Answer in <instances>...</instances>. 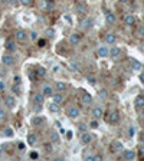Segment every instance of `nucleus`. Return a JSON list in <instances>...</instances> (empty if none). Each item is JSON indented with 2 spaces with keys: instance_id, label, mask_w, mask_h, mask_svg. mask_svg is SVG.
Wrapping results in <instances>:
<instances>
[{
  "instance_id": "16",
  "label": "nucleus",
  "mask_w": 144,
  "mask_h": 161,
  "mask_svg": "<svg viewBox=\"0 0 144 161\" xmlns=\"http://www.w3.org/2000/svg\"><path fill=\"white\" fill-rule=\"evenodd\" d=\"M42 94H43V96H45V98H49V96H52V95H53V88H52V86H49V85H46V86H43Z\"/></svg>"
},
{
  "instance_id": "49",
  "label": "nucleus",
  "mask_w": 144,
  "mask_h": 161,
  "mask_svg": "<svg viewBox=\"0 0 144 161\" xmlns=\"http://www.w3.org/2000/svg\"><path fill=\"white\" fill-rule=\"evenodd\" d=\"M5 88H6L5 82H3V81H0V91H2V92H3V91H5Z\"/></svg>"
},
{
  "instance_id": "50",
  "label": "nucleus",
  "mask_w": 144,
  "mask_h": 161,
  "mask_svg": "<svg viewBox=\"0 0 144 161\" xmlns=\"http://www.w3.org/2000/svg\"><path fill=\"white\" fill-rule=\"evenodd\" d=\"M5 134H6V135H9V137H10V135H13V131H12V129H10V128H9V129H6V131H5Z\"/></svg>"
},
{
  "instance_id": "15",
  "label": "nucleus",
  "mask_w": 144,
  "mask_h": 161,
  "mask_svg": "<svg viewBox=\"0 0 144 161\" xmlns=\"http://www.w3.org/2000/svg\"><path fill=\"white\" fill-rule=\"evenodd\" d=\"M115 42H117V38H115L114 33H107L105 35V43L107 45H114Z\"/></svg>"
},
{
  "instance_id": "8",
  "label": "nucleus",
  "mask_w": 144,
  "mask_h": 161,
  "mask_svg": "<svg viewBox=\"0 0 144 161\" xmlns=\"http://www.w3.org/2000/svg\"><path fill=\"white\" fill-rule=\"evenodd\" d=\"M5 48H6V51H7L9 53H13V52L16 51V48H18V46H16V42H15L13 39H7V40H6V46H5Z\"/></svg>"
},
{
  "instance_id": "18",
  "label": "nucleus",
  "mask_w": 144,
  "mask_h": 161,
  "mask_svg": "<svg viewBox=\"0 0 144 161\" xmlns=\"http://www.w3.org/2000/svg\"><path fill=\"white\" fill-rule=\"evenodd\" d=\"M120 55H121V49H120V48L114 46V48H111V49H110V56H111V58H114V59H115V58H118Z\"/></svg>"
},
{
  "instance_id": "29",
  "label": "nucleus",
  "mask_w": 144,
  "mask_h": 161,
  "mask_svg": "<svg viewBox=\"0 0 144 161\" xmlns=\"http://www.w3.org/2000/svg\"><path fill=\"white\" fill-rule=\"evenodd\" d=\"M76 9H78L79 13L87 12V3H78V5H76Z\"/></svg>"
},
{
  "instance_id": "34",
  "label": "nucleus",
  "mask_w": 144,
  "mask_h": 161,
  "mask_svg": "<svg viewBox=\"0 0 144 161\" xmlns=\"http://www.w3.org/2000/svg\"><path fill=\"white\" fill-rule=\"evenodd\" d=\"M89 127H91V128H94V129H97V128L99 127V122H98V119L92 118V121L89 122Z\"/></svg>"
},
{
  "instance_id": "2",
  "label": "nucleus",
  "mask_w": 144,
  "mask_h": 161,
  "mask_svg": "<svg viewBox=\"0 0 144 161\" xmlns=\"http://www.w3.org/2000/svg\"><path fill=\"white\" fill-rule=\"evenodd\" d=\"M66 115H68L71 119H76V118L81 115V111H79V108H78V106H71V108H68Z\"/></svg>"
},
{
  "instance_id": "10",
  "label": "nucleus",
  "mask_w": 144,
  "mask_h": 161,
  "mask_svg": "<svg viewBox=\"0 0 144 161\" xmlns=\"http://www.w3.org/2000/svg\"><path fill=\"white\" fill-rule=\"evenodd\" d=\"M102 115H104V109L101 106H94L92 108V118L99 119V118H102Z\"/></svg>"
},
{
  "instance_id": "3",
  "label": "nucleus",
  "mask_w": 144,
  "mask_h": 161,
  "mask_svg": "<svg viewBox=\"0 0 144 161\" xmlns=\"http://www.w3.org/2000/svg\"><path fill=\"white\" fill-rule=\"evenodd\" d=\"M15 39H16L18 42L23 43V42H26V39H28V33H26L23 29H19V30H16V33H15Z\"/></svg>"
},
{
  "instance_id": "42",
  "label": "nucleus",
  "mask_w": 144,
  "mask_h": 161,
  "mask_svg": "<svg viewBox=\"0 0 144 161\" xmlns=\"http://www.w3.org/2000/svg\"><path fill=\"white\" fill-rule=\"evenodd\" d=\"M6 119V112L3 109H0V121H5Z\"/></svg>"
},
{
  "instance_id": "7",
  "label": "nucleus",
  "mask_w": 144,
  "mask_h": 161,
  "mask_svg": "<svg viewBox=\"0 0 144 161\" xmlns=\"http://www.w3.org/2000/svg\"><path fill=\"white\" fill-rule=\"evenodd\" d=\"M107 121L111 122V124H117V122L120 121V114H118V111H112V112H110V115L107 117Z\"/></svg>"
},
{
  "instance_id": "30",
  "label": "nucleus",
  "mask_w": 144,
  "mask_h": 161,
  "mask_svg": "<svg viewBox=\"0 0 144 161\" xmlns=\"http://www.w3.org/2000/svg\"><path fill=\"white\" fill-rule=\"evenodd\" d=\"M12 91H13L16 95H20V94H22V91H20V84H15V85L12 86Z\"/></svg>"
},
{
  "instance_id": "14",
  "label": "nucleus",
  "mask_w": 144,
  "mask_h": 161,
  "mask_svg": "<svg viewBox=\"0 0 144 161\" xmlns=\"http://www.w3.org/2000/svg\"><path fill=\"white\" fill-rule=\"evenodd\" d=\"M97 53H98V56H99V58H107V56H110V51H108V48H105V46L98 48Z\"/></svg>"
},
{
  "instance_id": "17",
  "label": "nucleus",
  "mask_w": 144,
  "mask_h": 161,
  "mask_svg": "<svg viewBox=\"0 0 144 161\" xmlns=\"http://www.w3.org/2000/svg\"><path fill=\"white\" fill-rule=\"evenodd\" d=\"M35 75H36V78H43V76L46 75V69H45L43 66H36Z\"/></svg>"
},
{
  "instance_id": "4",
  "label": "nucleus",
  "mask_w": 144,
  "mask_h": 161,
  "mask_svg": "<svg viewBox=\"0 0 144 161\" xmlns=\"http://www.w3.org/2000/svg\"><path fill=\"white\" fill-rule=\"evenodd\" d=\"M5 104H6L7 108L13 109V108L16 106V99H15V96H13V95H6V96H5Z\"/></svg>"
},
{
  "instance_id": "13",
  "label": "nucleus",
  "mask_w": 144,
  "mask_h": 161,
  "mask_svg": "<svg viewBox=\"0 0 144 161\" xmlns=\"http://www.w3.org/2000/svg\"><path fill=\"white\" fill-rule=\"evenodd\" d=\"M79 42H81V35L72 33V35L69 36V43H71V45H79Z\"/></svg>"
},
{
  "instance_id": "1",
  "label": "nucleus",
  "mask_w": 144,
  "mask_h": 161,
  "mask_svg": "<svg viewBox=\"0 0 144 161\" xmlns=\"http://www.w3.org/2000/svg\"><path fill=\"white\" fill-rule=\"evenodd\" d=\"M110 148H111L112 152H122V151H124V145H122V142L118 141V139H114V141L110 144Z\"/></svg>"
},
{
  "instance_id": "56",
  "label": "nucleus",
  "mask_w": 144,
  "mask_h": 161,
  "mask_svg": "<svg viewBox=\"0 0 144 161\" xmlns=\"http://www.w3.org/2000/svg\"><path fill=\"white\" fill-rule=\"evenodd\" d=\"M130 135H131V137H133V135H134V128H133V127H131V128H130Z\"/></svg>"
},
{
  "instance_id": "38",
  "label": "nucleus",
  "mask_w": 144,
  "mask_h": 161,
  "mask_svg": "<svg viewBox=\"0 0 144 161\" xmlns=\"http://www.w3.org/2000/svg\"><path fill=\"white\" fill-rule=\"evenodd\" d=\"M46 45V39H38V46L39 48H43Z\"/></svg>"
},
{
  "instance_id": "32",
  "label": "nucleus",
  "mask_w": 144,
  "mask_h": 161,
  "mask_svg": "<svg viewBox=\"0 0 144 161\" xmlns=\"http://www.w3.org/2000/svg\"><path fill=\"white\" fill-rule=\"evenodd\" d=\"M45 7H46V10H52L53 9V0H45Z\"/></svg>"
},
{
  "instance_id": "26",
  "label": "nucleus",
  "mask_w": 144,
  "mask_h": 161,
  "mask_svg": "<svg viewBox=\"0 0 144 161\" xmlns=\"http://www.w3.org/2000/svg\"><path fill=\"white\" fill-rule=\"evenodd\" d=\"M43 122H45V118H42V117H35L32 119V124L33 125H42Z\"/></svg>"
},
{
  "instance_id": "43",
  "label": "nucleus",
  "mask_w": 144,
  "mask_h": 161,
  "mask_svg": "<svg viewBox=\"0 0 144 161\" xmlns=\"http://www.w3.org/2000/svg\"><path fill=\"white\" fill-rule=\"evenodd\" d=\"M30 38L32 40H38V32H30Z\"/></svg>"
},
{
  "instance_id": "54",
  "label": "nucleus",
  "mask_w": 144,
  "mask_h": 161,
  "mask_svg": "<svg viewBox=\"0 0 144 161\" xmlns=\"http://www.w3.org/2000/svg\"><path fill=\"white\" fill-rule=\"evenodd\" d=\"M138 154H140V157H141V158H144V147H143V148H140V152H138Z\"/></svg>"
},
{
  "instance_id": "11",
  "label": "nucleus",
  "mask_w": 144,
  "mask_h": 161,
  "mask_svg": "<svg viewBox=\"0 0 144 161\" xmlns=\"http://www.w3.org/2000/svg\"><path fill=\"white\" fill-rule=\"evenodd\" d=\"M122 157H124V160H135L137 154L133 150H124L122 151Z\"/></svg>"
},
{
  "instance_id": "47",
  "label": "nucleus",
  "mask_w": 144,
  "mask_h": 161,
  "mask_svg": "<svg viewBox=\"0 0 144 161\" xmlns=\"http://www.w3.org/2000/svg\"><path fill=\"white\" fill-rule=\"evenodd\" d=\"M78 128H79V131H81V132H84V131L87 129V125H85V124H79V127H78Z\"/></svg>"
},
{
  "instance_id": "6",
  "label": "nucleus",
  "mask_w": 144,
  "mask_h": 161,
  "mask_svg": "<svg viewBox=\"0 0 144 161\" xmlns=\"http://www.w3.org/2000/svg\"><path fill=\"white\" fill-rule=\"evenodd\" d=\"M82 91H84V89H82ZM81 101H82L84 105H91V104H92V96H91V94H88L87 91H84L82 95H81Z\"/></svg>"
},
{
  "instance_id": "27",
  "label": "nucleus",
  "mask_w": 144,
  "mask_h": 161,
  "mask_svg": "<svg viewBox=\"0 0 144 161\" xmlns=\"http://www.w3.org/2000/svg\"><path fill=\"white\" fill-rule=\"evenodd\" d=\"M36 141H38V138H36L35 134H29V135H28V142H29V145H35Z\"/></svg>"
},
{
  "instance_id": "37",
  "label": "nucleus",
  "mask_w": 144,
  "mask_h": 161,
  "mask_svg": "<svg viewBox=\"0 0 144 161\" xmlns=\"http://www.w3.org/2000/svg\"><path fill=\"white\" fill-rule=\"evenodd\" d=\"M87 79H88V84H91V85H95V84H97V79H95V76H92V75H89Z\"/></svg>"
},
{
  "instance_id": "36",
  "label": "nucleus",
  "mask_w": 144,
  "mask_h": 161,
  "mask_svg": "<svg viewBox=\"0 0 144 161\" xmlns=\"http://www.w3.org/2000/svg\"><path fill=\"white\" fill-rule=\"evenodd\" d=\"M29 157H30L32 160H38V158H39V152H38V151H30Z\"/></svg>"
},
{
  "instance_id": "52",
  "label": "nucleus",
  "mask_w": 144,
  "mask_h": 161,
  "mask_svg": "<svg viewBox=\"0 0 144 161\" xmlns=\"http://www.w3.org/2000/svg\"><path fill=\"white\" fill-rule=\"evenodd\" d=\"M6 73H7V72H6L5 69H2V68H0V76H6Z\"/></svg>"
},
{
  "instance_id": "21",
  "label": "nucleus",
  "mask_w": 144,
  "mask_h": 161,
  "mask_svg": "<svg viewBox=\"0 0 144 161\" xmlns=\"http://www.w3.org/2000/svg\"><path fill=\"white\" fill-rule=\"evenodd\" d=\"M105 22H107L108 25L115 23V15H114V13H111V12H108V13L105 15Z\"/></svg>"
},
{
  "instance_id": "59",
  "label": "nucleus",
  "mask_w": 144,
  "mask_h": 161,
  "mask_svg": "<svg viewBox=\"0 0 144 161\" xmlns=\"http://www.w3.org/2000/svg\"><path fill=\"white\" fill-rule=\"evenodd\" d=\"M53 2H55V0H53Z\"/></svg>"
},
{
  "instance_id": "35",
  "label": "nucleus",
  "mask_w": 144,
  "mask_h": 161,
  "mask_svg": "<svg viewBox=\"0 0 144 161\" xmlns=\"http://www.w3.org/2000/svg\"><path fill=\"white\" fill-rule=\"evenodd\" d=\"M51 139H52V142H59V134L58 132H52Z\"/></svg>"
},
{
  "instance_id": "33",
  "label": "nucleus",
  "mask_w": 144,
  "mask_h": 161,
  "mask_svg": "<svg viewBox=\"0 0 144 161\" xmlns=\"http://www.w3.org/2000/svg\"><path fill=\"white\" fill-rule=\"evenodd\" d=\"M45 33H46V38H48V39H52V38L55 36V30H53L52 28L46 29V32H45Z\"/></svg>"
},
{
  "instance_id": "44",
  "label": "nucleus",
  "mask_w": 144,
  "mask_h": 161,
  "mask_svg": "<svg viewBox=\"0 0 144 161\" xmlns=\"http://www.w3.org/2000/svg\"><path fill=\"white\" fill-rule=\"evenodd\" d=\"M98 94H99V98H102V99H105V98H107V92H105L104 89H102V91H99Z\"/></svg>"
},
{
  "instance_id": "19",
  "label": "nucleus",
  "mask_w": 144,
  "mask_h": 161,
  "mask_svg": "<svg viewBox=\"0 0 144 161\" xmlns=\"http://www.w3.org/2000/svg\"><path fill=\"white\" fill-rule=\"evenodd\" d=\"M124 23H125L127 26H133V25L135 23V18H134L133 15H127V16L124 18Z\"/></svg>"
},
{
  "instance_id": "55",
  "label": "nucleus",
  "mask_w": 144,
  "mask_h": 161,
  "mask_svg": "<svg viewBox=\"0 0 144 161\" xmlns=\"http://www.w3.org/2000/svg\"><path fill=\"white\" fill-rule=\"evenodd\" d=\"M18 147H19V150H25V144H23V142H19Z\"/></svg>"
},
{
  "instance_id": "48",
  "label": "nucleus",
  "mask_w": 144,
  "mask_h": 161,
  "mask_svg": "<svg viewBox=\"0 0 144 161\" xmlns=\"http://www.w3.org/2000/svg\"><path fill=\"white\" fill-rule=\"evenodd\" d=\"M138 139H140V142H144V131H141V132H140V137H138Z\"/></svg>"
},
{
  "instance_id": "39",
  "label": "nucleus",
  "mask_w": 144,
  "mask_h": 161,
  "mask_svg": "<svg viewBox=\"0 0 144 161\" xmlns=\"http://www.w3.org/2000/svg\"><path fill=\"white\" fill-rule=\"evenodd\" d=\"M69 69L72 72H76L78 71V63H69Z\"/></svg>"
},
{
  "instance_id": "31",
  "label": "nucleus",
  "mask_w": 144,
  "mask_h": 161,
  "mask_svg": "<svg viewBox=\"0 0 144 161\" xmlns=\"http://www.w3.org/2000/svg\"><path fill=\"white\" fill-rule=\"evenodd\" d=\"M19 2H20V5L25 6V7H30V6L33 5V0H19Z\"/></svg>"
},
{
  "instance_id": "51",
  "label": "nucleus",
  "mask_w": 144,
  "mask_h": 161,
  "mask_svg": "<svg viewBox=\"0 0 144 161\" xmlns=\"http://www.w3.org/2000/svg\"><path fill=\"white\" fill-rule=\"evenodd\" d=\"M140 82L144 85V72H141V73H140Z\"/></svg>"
},
{
  "instance_id": "40",
  "label": "nucleus",
  "mask_w": 144,
  "mask_h": 161,
  "mask_svg": "<svg viewBox=\"0 0 144 161\" xmlns=\"http://www.w3.org/2000/svg\"><path fill=\"white\" fill-rule=\"evenodd\" d=\"M41 109H42V105L35 102V105H33V111H35V112H41Z\"/></svg>"
},
{
  "instance_id": "12",
  "label": "nucleus",
  "mask_w": 144,
  "mask_h": 161,
  "mask_svg": "<svg viewBox=\"0 0 144 161\" xmlns=\"http://www.w3.org/2000/svg\"><path fill=\"white\" fill-rule=\"evenodd\" d=\"M48 109H49L52 114H59V111H61V104L51 102V104H49V106H48Z\"/></svg>"
},
{
  "instance_id": "46",
  "label": "nucleus",
  "mask_w": 144,
  "mask_h": 161,
  "mask_svg": "<svg viewBox=\"0 0 144 161\" xmlns=\"http://www.w3.org/2000/svg\"><path fill=\"white\" fill-rule=\"evenodd\" d=\"M13 79H15V84H22V79H20V76H19V75H16Z\"/></svg>"
},
{
  "instance_id": "5",
  "label": "nucleus",
  "mask_w": 144,
  "mask_h": 161,
  "mask_svg": "<svg viewBox=\"0 0 144 161\" xmlns=\"http://www.w3.org/2000/svg\"><path fill=\"white\" fill-rule=\"evenodd\" d=\"M2 62H3V65H6V66H12V65L15 63V58H13L10 53H6V55L2 56Z\"/></svg>"
},
{
  "instance_id": "23",
  "label": "nucleus",
  "mask_w": 144,
  "mask_h": 161,
  "mask_svg": "<svg viewBox=\"0 0 144 161\" xmlns=\"http://www.w3.org/2000/svg\"><path fill=\"white\" fill-rule=\"evenodd\" d=\"M33 101H35L36 104H41V105H43V102H45V96H43V94H35V96H33Z\"/></svg>"
},
{
  "instance_id": "45",
  "label": "nucleus",
  "mask_w": 144,
  "mask_h": 161,
  "mask_svg": "<svg viewBox=\"0 0 144 161\" xmlns=\"http://www.w3.org/2000/svg\"><path fill=\"white\" fill-rule=\"evenodd\" d=\"M12 6H18V5H20V2H19V0H10V2H9Z\"/></svg>"
},
{
  "instance_id": "53",
  "label": "nucleus",
  "mask_w": 144,
  "mask_h": 161,
  "mask_svg": "<svg viewBox=\"0 0 144 161\" xmlns=\"http://www.w3.org/2000/svg\"><path fill=\"white\" fill-rule=\"evenodd\" d=\"M66 138H68V139H72V131H68V132H66Z\"/></svg>"
},
{
  "instance_id": "25",
  "label": "nucleus",
  "mask_w": 144,
  "mask_h": 161,
  "mask_svg": "<svg viewBox=\"0 0 144 161\" xmlns=\"http://www.w3.org/2000/svg\"><path fill=\"white\" fill-rule=\"evenodd\" d=\"M131 66H133L134 71H140V69L143 68V65H141L138 61H135V59H131Z\"/></svg>"
},
{
  "instance_id": "22",
  "label": "nucleus",
  "mask_w": 144,
  "mask_h": 161,
  "mask_svg": "<svg viewBox=\"0 0 144 161\" xmlns=\"http://www.w3.org/2000/svg\"><path fill=\"white\" fill-rule=\"evenodd\" d=\"M55 86H56V91H58V92H64V91H66V89H68V85H66L65 82H61V81H59V82H56V85H55Z\"/></svg>"
},
{
  "instance_id": "24",
  "label": "nucleus",
  "mask_w": 144,
  "mask_h": 161,
  "mask_svg": "<svg viewBox=\"0 0 144 161\" xmlns=\"http://www.w3.org/2000/svg\"><path fill=\"white\" fill-rule=\"evenodd\" d=\"M52 99H53V102H56V104H61V102H64V96H62V94H61V92H58V94H53V95H52Z\"/></svg>"
},
{
  "instance_id": "41",
  "label": "nucleus",
  "mask_w": 144,
  "mask_h": 161,
  "mask_svg": "<svg viewBox=\"0 0 144 161\" xmlns=\"http://www.w3.org/2000/svg\"><path fill=\"white\" fill-rule=\"evenodd\" d=\"M137 33H138V36H141V38H144V26H141V28H138V30H137Z\"/></svg>"
},
{
  "instance_id": "20",
  "label": "nucleus",
  "mask_w": 144,
  "mask_h": 161,
  "mask_svg": "<svg viewBox=\"0 0 144 161\" xmlns=\"http://www.w3.org/2000/svg\"><path fill=\"white\" fill-rule=\"evenodd\" d=\"M135 106L137 108H144V95H138L135 96Z\"/></svg>"
},
{
  "instance_id": "9",
  "label": "nucleus",
  "mask_w": 144,
  "mask_h": 161,
  "mask_svg": "<svg viewBox=\"0 0 144 161\" xmlns=\"http://www.w3.org/2000/svg\"><path fill=\"white\" fill-rule=\"evenodd\" d=\"M91 141H92V135H91L89 132H85V131H84V132L81 134V144H82V145H88Z\"/></svg>"
},
{
  "instance_id": "57",
  "label": "nucleus",
  "mask_w": 144,
  "mask_h": 161,
  "mask_svg": "<svg viewBox=\"0 0 144 161\" xmlns=\"http://www.w3.org/2000/svg\"><path fill=\"white\" fill-rule=\"evenodd\" d=\"M9 2H10V0H2V3H3V5H7Z\"/></svg>"
},
{
  "instance_id": "58",
  "label": "nucleus",
  "mask_w": 144,
  "mask_h": 161,
  "mask_svg": "<svg viewBox=\"0 0 144 161\" xmlns=\"http://www.w3.org/2000/svg\"><path fill=\"white\" fill-rule=\"evenodd\" d=\"M120 2H121V3H128L130 0H120Z\"/></svg>"
},
{
  "instance_id": "28",
  "label": "nucleus",
  "mask_w": 144,
  "mask_h": 161,
  "mask_svg": "<svg viewBox=\"0 0 144 161\" xmlns=\"http://www.w3.org/2000/svg\"><path fill=\"white\" fill-rule=\"evenodd\" d=\"M43 150H45L48 154L53 152V147H52V144H51V142H45V144H43Z\"/></svg>"
}]
</instances>
